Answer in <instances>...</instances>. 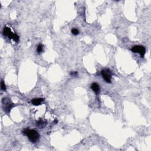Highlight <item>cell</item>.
<instances>
[{
    "label": "cell",
    "instance_id": "1",
    "mask_svg": "<svg viewBox=\"0 0 151 151\" xmlns=\"http://www.w3.org/2000/svg\"><path fill=\"white\" fill-rule=\"evenodd\" d=\"M23 133L24 135L28 137V138L31 142H36L40 138V135L34 129H25L23 131Z\"/></svg>",
    "mask_w": 151,
    "mask_h": 151
},
{
    "label": "cell",
    "instance_id": "2",
    "mask_svg": "<svg viewBox=\"0 0 151 151\" xmlns=\"http://www.w3.org/2000/svg\"><path fill=\"white\" fill-rule=\"evenodd\" d=\"M3 34L4 36H7L9 38H13L15 42H18L19 41V36L16 34L13 33L9 27H4L3 30Z\"/></svg>",
    "mask_w": 151,
    "mask_h": 151
},
{
    "label": "cell",
    "instance_id": "3",
    "mask_svg": "<svg viewBox=\"0 0 151 151\" xmlns=\"http://www.w3.org/2000/svg\"><path fill=\"white\" fill-rule=\"evenodd\" d=\"M2 103L4 110L6 113L10 112L11 108L14 106L13 103L10 100V99L8 98H4L2 101Z\"/></svg>",
    "mask_w": 151,
    "mask_h": 151
},
{
    "label": "cell",
    "instance_id": "4",
    "mask_svg": "<svg viewBox=\"0 0 151 151\" xmlns=\"http://www.w3.org/2000/svg\"><path fill=\"white\" fill-rule=\"evenodd\" d=\"M101 75L105 82L108 83H111L112 80V73L111 71L108 69H103L101 71Z\"/></svg>",
    "mask_w": 151,
    "mask_h": 151
},
{
    "label": "cell",
    "instance_id": "5",
    "mask_svg": "<svg viewBox=\"0 0 151 151\" xmlns=\"http://www.w3.org/2000/svg\"><path fill=\"white\" fill-rule=\"evenodd\" d=\"M131 51L133 53H139L141 57H144L146 53V49L142 45H135L131 49Z\"/></svg>",
    "mask_w": 151,
    "mask_h": 151
},
{
    "label": "cell",
    "instance_id": "6",
    "mask_svg": "<svg viewBox=\"0 0 151 151\" xmlns=\"http://www.w3.org/2000/svg\"><path fill=\"white\" fill-rule=\"evenodd\" d=\"M43 101H44V99L43 98H36V99H33L31 100V102L33 105H35V106H38V105H41V102Z\"/></svg>",
    "mask_w": 151,
    "mask_h": 151
},
{
    "label": "cell",
    "instance_id": "7",
    "mask_svg": "<svg viewBox=\"0 0 151 151\" xmlns=\"http://www.w3.org/2000/svg\"><path fill=\"white\" fill-rule=\"evenodd\" d=\"M91 88L93 91L96 93H99L100 92V86L97 83H93L91 86Z\"/></svg>",
    "mask_w": 151,
    "mask_h": 151
},
{
    "label": "cell",
    "instance_id": "8",
    "mask_svg": "<svg viewBox=\"0 0 151 151\" xmlns=\"http://www.w3.org/2000/svg\"><path fill=\"white\" fill-rule=\"evenodd\" d=\"M43 45L42 44H39V45H38L37 47V51L38 53H41V52L43 51Z\"/></svg>",
    "mask_w": 151,
    "mask_h": 151
},
{
    "label": "cell",
    "instance_id": "9",
    "mask_svg": "<svg viewBox=\"0 0 151 151\" xmlns=\"http://www.w3.org/2000/svg\"><path fill=\"white\" fill-rule=\"evenodd\" d=\"M44 122L43 120H42L41 119H40V120H38L37 122V125L39 127H40V128H42L43 127H44L45 125H44Z\"/></svg>",
    "mask_w": 151,
    "mask_h": 151
},
{
    "label": "cell",
    "instance_id": "10",
    "mask_svg": "<svg viewBox=\"0 0 151 151\" xmlns=\"http://www.w3.org/2000/svg\"><path fill=\"white\" fill-rule=\"evenodd\" d=\"M1 88L3 91L6 90V84H5L3 80H2L1 82Z\"/></svg>",
    "mask_w": 151,
    "mask_h": 151
},
{
    "label": "cell",
    "instance_id": "11",
    "mask_svg": "<svg viewBox=\"0 0 151 151\" xmlns=\"http://www.w3.org/2000/svg\"><path fill=\"white\" fill-rule=\"evenodd\" d=\"M71 32H72L73 34L75 35V36H76V35H78L79 33V30H78L77 28H73V29L71 30Z\"/></svg>",
    "mask_w": 151,
    "mask_h": 151
},
{
    "label": "cell",
    "instance_id": "12",
    "mask_svg": "<svg viewBox=\"0 0 151 151\" xmlns=\"http://www.w3.org/2000/svg\"><path fill=\"white\" fill-rule=\"evenodd\" d=\"M70 75L74 76H76L78 75V73L77 72V71H74V72H71V73H70Z\"/></svg>",
    "mask_w": 151,
    "mask_h": 151
}]
</instances>
